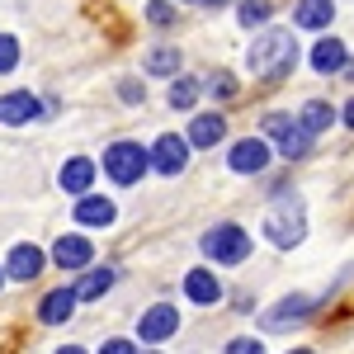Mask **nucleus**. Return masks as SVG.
Segmentation results:
<instances>
[{
    "instance_id": "obj_1",
    "label": "nucleus",
    "mask_w": 354,
    "mask_h": 354,
    "mask_svg": "<svg viewBox=\"0 0 354 354\" xmlns=\"http://www.w3.org/2000/svg\"><path fill=\"white\" fill-rule=\"evenodd\" d=\"M245 62H250L255 76H283V71H293V62H298V43H293L288 28H265V33L250 43Z\"/></svg>"
},
{
    "instance_id": "obj_2",
    "label": "nucleus",
    "mask_w": 354,
    "mask_h": 354,
    "mask_svg": "<svg viewBox=\"0 0 354 354\" xmlns=\"http://www.w3.org/2000/svg\"><path fill=\"white\" fill-rule=\"evenodd\" d=\"M203 255L218 260V265H241L245 255H250V236L236 222H218V227L203 232Z\"/></svg>"
},
{
    "instance_id": "obj_3",
    "label": "nucleus",
    "mask_w": 354,
    "mask_h": 354,
    "mask_svg": "<svg viewBox=\"0 0 354 354\" xmlns=\"http://www.w3.org/2000/svg\"><path fill=\"white\" fill-rule=\"evenodd\" d=\"M147 165H151V156L142 151V142H113L104 151V175L113 185H137L147 175Z\"/></svg>"
},
{
    "instance_id": "obj_4",
    "label": "nucleus",
    "mask_w": 354,
    "mask_h": 354,
    "mask_svg": "<svg viewBox=\"0 0 354 354\" xmlns=\"http://www.w3.org/2000/svg\"><path fill=\"white\" fill-rule=\"evenodd\" d=\"M265 236H270L274 245H298L302 236H307V222H302V203H293V198H279L270 213H265Z\"/></svg>"
},
{
    "instance_id": "obj_5",
    "label": "nucleus",
    "mask_w": 354,
    "mask_h": 354,
    "mask_svg": "<svg viewBox=\"0 0 354 354\" xmlns=\"http://www.w3.org/2000/svg\"><path fill=\"white\" fill-rule=\"evenodd\" d=\"M180 330V312L170 307V302H156V307H147L142 312V322H137V335L147 340V345H161Z\"/></svg>"
},
{
    "instance_id": "obj_6",
    "label": "nucleus",
    "mask_w": 354,
    "mask_h": 354,
    "mask_svg": "<svg viewBox=\"0 0 354 354\" xmlns=\"http://www.w3.org/2000/svg\"><path fill=\"white\" fill-rule=\"evenodd\" d=\"M151 165H156L161 175H180V170L189 165V137H175V133L156 137V147H151Z\"/></svg>"
},
{
    "instance_id": "obj_7",
    "label": "nucleus",
    "mask_w": 354,
    "mask_h": 354,
    "mask_svg": "<svg viewBox=\"0 0 354 354\" xmlns=\"http://www.w3.org/2000/svg\"><path fill=\"white\" fill-rule=\"evenodd\" d=\"M227 161H232L236 175H260V170L270 165V142H265V137H245V142L232 147V156H227Z\"/></svg>"
},
{
    "instance_id": "obj_8",
    "label": "nucleus",
    "mask_w": 354,
    "mask_h": 354,
    "mask_svg": "<svg viewBox=\"0 0 354 354\" xmlns=\"http://www.w3.org/2000/svg\"><path fill=\"white\" fill-rule=\"evenodd\" d=\"M312 66H317L322 76H335V71H345V66H350V53H345V43H340V38H317V48H312Z\"/></svg>"
},
{
    "instance_id": "obj_9",
    "label": "nucleus",
    "mask_w": 354,
    "mask_h": 354,
    "mask_svg": "<svg viewBox=\"0 0 354 354\" xmlns=\"http://www.w3.org/2000/svg\"><path fill=\"white\" fill-rule=\"evenodd\" d=\"M5 274H10V279H19V283L38 279V274H43V250H38V245H15V250H10V260H5Z\"/></svg>"
},
{
    "instance_id": "obj_10",
    "label": "nucleus",
    "mask_w": 354,
    "mask_h": 354,
    "mask_svg": "<svg viewBox=\"0 0 354 354\" xmlns=\"http://www.w3.org/2000/svg\"><path fill=\"white\" fill-rule=\"evenodd\" d=\"M76 288H53L48 298H43V307H38V317L48 322V326H62V322H71V312H76Z\"/></svg>"
},
{
    "instance_id": "obj_11",
    "label": "nucleus",
    "mask_w": 354,
    "mask_h": 354,
    "mask_svg": "<svg viewBox=\"0 0 354 354\" xmlns=\"http://www.w3.org/2000/svg\"><path fill=\"white\" fill-rule=\"evenodd\" d=\"M90 241L85 236H62V241L53 245V260L62 265V270H90Z\"/></svg>"
},
{
    "instance_id": "obj_12",
    "label": "nucleus",
    "mask_w": 354,
    "mask_h": 354,
    "mask_svg": "<svg viewBox=\"0 0 354 354\" xmlns=\"http://www.w3.org/2000/svg\"><path fill=\"white\" fill-rule=\"evenodd\" d=\"M185 293H189V302H198V307H208V302L222 298V283L213 270H189L185 274Z\"/></svg>"
},
{
    "instance_id": "obj_13",
    "label": "nucleus",
    "mask_w": 354,
    "mask_h": 354,
    "mask_svg": "<svg viewBox=\"0 0 354 354\" xmlns=\"http://www.w3.org/2000/svg\"><path fill=\"white\" fill-rule=\"evenodd\" d=\"M227 137V118L222 113H198L189 123V147H218Z\"/></svg>"
},
{
    "instance_id": "obj_14",
    "label": "nucleus",
    "mask_w": 354,
    "mask_h": 354,
    "mask_svg": "<svg viewBox=\"0 0 354 354\" xmlns=\"http://www.w3.org/2000/svg\"><path fill=\"white\" fill-rule=\"evenodd\" d=\"M28 118H38V100L28 90L0 95V123H28Z\"/></svg>"
},
{
    "instance_id": "obj_15",
    "label": "nucleus",
    "mask_w": 354,
    "mask_h": 354,
    "mask_svg": "<svg viewBox=\"0 0 354 354\" xmlns=\"http://www.w3.org/2000/svg\"><path fill=\"white\" fill-rule=\"evenodd\" d=\"M118 218V208H113L109 198H95V194H85L81 203H76V222L81 227H109Z\"/></svg>"
},
{
    "instance_id": "obj_16",
    "label": "nucleus",
    "mask_w": 354,
    "mask_h": 354,
    "mask_svg": "<svg viewBox=\"0 0 354 354\" xmlns=\"http://www.w3.org/2000/svg\"><path fill=\"white\" fill-rule=\"evenodd\" d=\"M95 185V161H85V156H71V161L62 165V189L66 194H81L85 198V189Z\"/></svg>"
},
{
    "instance_id": "obj_17",
    "label": "nucleus",
    "mask_w": 354,
    "mask_h": 354,
    "mask_svg": "<svg viewBox=\"0 0 354 354\" xmlns=\"http://www.w3.org/2000/svg\"><path fill=\"white\" fill-rule=\"evenodd\" d=\"M330 19H335L330 0H298V10H293V24L298 28H330Z\"/></svg>"
},
{
    "instance_id": "obj_18",
    "label": "nucleus",
    "mask_w": 354,
    "mask_h": 354,
    "mask_svg": "<svg viewBox=\"0 0 354 354\" xmlns=\"http://www.w3.org/2000/svg\"><path fill=\"white\" fill-rule=\"evenodd\" d=\"M330 123H335V109H330L326 100H307V104L298 109V128H302V133H312V137L326 133Z\"/></svg>"
},
{
    "instance_id": "obj_19",
    "label": "nucleus",
    "mask_w": 354,
    "mask_h": 354,
    "mask_svg": "<svg viewBox=\"0 0 354 354\" xmlns=\"http://www.w3.org/2000/svg\"><path fill=\"white\" fill-rule=\"evenodd\" d=\"M113 288V270H85L81 274V283H76V298H104V293H109Z\"/></svg>"
},
{
    "instance_id": "obj_20",
    "label": "nucleus",
    "mask_w": 354,
    "mask_h": 354,
    "mask_svg": "<svg viewBox=\"0 0 354 354\" xmlns=\"http://www.w3.org/2000/svg\"><path fill=\"white\" fill-rule=\"evenodd\" d=\"M307 147H312V133H302L298 123H293L288 133H279V156H288V161H293V156H307Z\"/></svg>"
},
{
    "instance_id": "obj_21",
    "label": "nucleus",
    "mask_w": 354,
    "mask_h": 354,
    "mask_svg": "<svg viewBox=\"0 0 354 354\" xmlns=\"http://www.w3.org/2000/svg\"><path fill=\"white\" fill-rule=\"evenodd\" d=\"M147 71L151 76H175L180 71V48H156V53L147 57Z\"/></svg>"
},
{
    "instance_id": "obj_22",
    "label": "nucleus",
    "mask_w": 354,
    "mask_h": 354,
    "mask_svg": "<svg viewBox=\"0 0 354 354\" xmlns=\"http://www.w3.org/2000/svg\"><path fill=\"white\" fill-rule=\"evenodd\" d=\"M312 312V298H288V302H279L270 312V326H283V322H298V317H307Z\"/></svg>"
},
{
    "instance_id": "obj_23",
    "label": "nucleus",
    "mask_w": 354,
    "mask_h": 354,
    "mask_svg": "<svg viewBox=\"0 0 354 354\" xmlns=\"http://www.w3.org/2000/svg\"><path fill=\"white\" fill-rule=\"evenodd\" d=\"M194 100H198V81L180 76V81L170 85V109H194Z\"/></svg>"
},
{
    "instance_id": "obj_24",
    "label": "nucleus",
    "mask_w": 354,
    "mask_h": 354,
    "mask_svg": "<svg viewBox=\"0 0 354 354\" xmlns=\"http://www.w3.org/2000/svg\"><path fill=\"white\" fill-rule=\"evenodd\" d=\"M236 19H241L245 28L265 24V19H270V5H265V0H241V5H236Z\"/></svg>"
},
{
    "instance_id": "obj_25",
    "label": "nucleus",
    "mask_w": 354,
    "mask_h": 354,
    "mask_svg": "<svg viewBox=\"0 0 354 354\" xmlns=\"http://www.w3.org/2000/svg\"><path fill=\"white\" fill-rule=\"evenodd\" d=\"M15 62H19V38L0 33V76H5V71H15Z\"/></svg>"
},
{
    "instance_id": "obj_26",
    "label": "nucleus",
    "mask_w": 354,
    "mask_h": 354,
    "mask_svg": "<svg viewBox=\"0 0 354 354\" xmlns=\"http://www.w3.org/2000/svg\"><path fill=\"white\" fill-rule=\"evenodd\" d=\"M208 90H213V95H218V100H232V95H236V81H232V76H227V71H218V76H213V81H208Z\"/></svg>"
},
{
    "instance_id": "obj_27",
    "label": "nucleus",
    "mask_w": 354,
    "mask_h": 354,
    "mask_svg": "<svg viewBox=\"0 0 354 354\" xmlns=\"http://www.w3.org/2000/svg\"><path fill=\"white\" fill-rule=\"evenodd\" d=\"M227 354H265V345H260L255 335H241V340H232V345H227Z\"/></svg>"
},
{
    "instance_id": "obj_28",
    "label": "nucleus",
    "mask_w": 354,
    "mask_h": 354,
    "mask_svg": "<svg viewBox=\"0 0 354 354\" xmlns=\"http://www.w3.org/2000/svg\"><path fill=\"white\" fill-rule=\"evenodd\" d=\"M147 19H151V24H170V19H175V10H170L165 0H151V5H147Z\"/></svg>"
},
{
    "instance_id": "obj_29",
    "label": "nucleus",
    "mask_w": 354,
    "mask_h": 354,
    "mask_svg": "<svg viewBox=\"0 0 354 354\" xmlns=\"http://www.w3.org/2000/svg\"><path fill=\"white\" fill-rule=\"evenodd\" d=\"M288 128H293V118H288V113H270V118H265V133H270V137L288 133Z\"/></svg>"
},
{
    "instance_id": "obj_30",
    "label": "nucleus",
    "mask_w": 354,
    "mask_h": 354,
    "mask_svg": "<svg viewBox=\"0 0 354 354\" xmlns=\"http://www.w3.org/2000/svg\"><path fill=\"white\" fill-rule=\"evenodd\" d=\"M100 354H137V350H133V340H104Z\"/></svg>"
},
{
    "instance_id": "obj_31",
    "label": "nucleus",
    "mask_w": 354,
    "mask_h": 354,
    "mask_svg": "<svg viewBox=\"0 0 354 354\" xmlns=\"http://www.w3.org/2000/svg\"><path fill=\"white\" fill-rule=\"evenodd\" d=\"M57 354H85V350H81V345H62Z\"/></svg>"
},
{
    "instance_id": "obj_32",
    "label": "nucleus",
    "mask_w": 354,
    "mask_h": 354,
    "mask_svg": "<svg viewBox=\"0 0 354 354\" xmlns=\"http://www.w3.org/2000/svg\"><path fill=\"white\" fill-rule=\"evenodd\" d=\"M345 123H350V128H354V100H350V104H345Z\"/></svg>"
},
{
    "instance_id": "obj_33",
    "label": "nucleus",
    "mask_w": 354,
    "mask_h": 354,
    "mask_svg": "<svg viewBox=\"0 0 354 354\" xmlns=\"http://www.w3.org/2000/svg\"><path fill=\"white\" fill-rule=\"evenodd\" d=\"M203 5H227V0H203Z\"/></svg>"
},
{
    "instance_id": "obj_34",
    "label": "nucleus",
    "mask_w": 354,
    "mask_h": 354,
    "mask_svg": "<svg viewBox=\"0 0 354 354\" xmlns=\"http://www.w3.org/2000/svg\"><path fill=\"white\" fill-rule=\"evenodd\" d=\"M345 76H354V62H350V66H345Z\"/></svg>"
},
{
    "instance_id": "obj_35",
    "label": "nucleus",
    "mask_w": 354,
    "mask_h": 354,
    "mask_svg": "<svg viewBox=\"0 0 354 354\" xmlns=\"http://www.w3.org/2000/svg\"><path fill=\"white\" fill-rule=\"evenodd\" d=\"M293 354H312V350H293Z\"/></svg>"
},
{
    "instance_id": "obj_36",
    "label": "nucleus",
    "mask_w": 354,
    "mask_h": 354,
    "mask_svg": "<svg viewBox=\"0 0 354 354\" xmlns=\"http://www.w3.org/2000/svg\"><path fill=\"white\" fill-rule=\"evenodd\" d=\"M0 279H5V274H0Z\"/></svg>"
}]
</instances>
